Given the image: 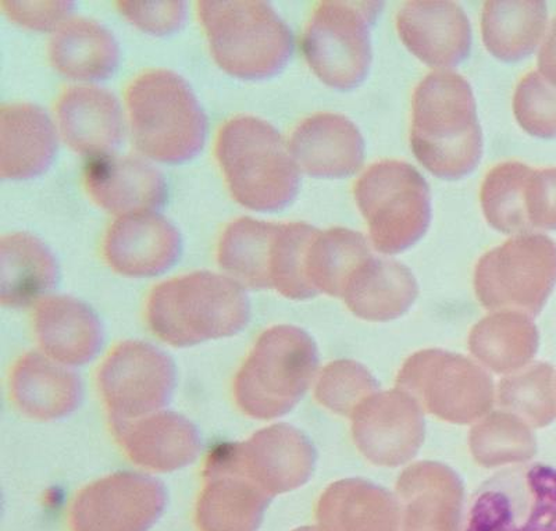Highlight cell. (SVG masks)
I'll return each mask as SVG.
<instances>
[{
	"mask_svg": "<svg viewBox=\"0 0 556 531\" xmlns=\"http://www.w3.org/2000/svg\"><path fill=\"white\" fill-rule=\"evenodd\" d=\"M410 148L417 162L443 180H460L476 170L483 132L468 79L448 71L421 79L412 99Z\"/></svg>",
	"mask_w": 556,
	"mask_h": 531,
	"instance_id": "cell-1",
	"label": "cell"
},
{
	"mask_svg": "<svg viewBox=\"0 0 556 531\" xmlns=\"http://www.w3.org/2000/svg\"><path fill=\"white\" fill-rule=\"evenodd\" d=\"M149 329L174 349L240 334L251 320L245 288L226 275L193 271L157 285L149 292Z\"/></svg>",
	"mask_w": 556,
	"mask_h": 531,
	"instance_id": "cell-2",
	"label": "cell"
},
{
	"mask_svg": "<svg viewBox=\"0 0 556 531\" xmlns=\"http://www.w3.org/2000/svg\"><path fill=\"white\" fill-rule=\"evenodd\" d=\"M215 156L231 197L247 210L275 213L295 201L300 167L281 134L255 116H236L218 128Z\"/></svg>",
	"mask_w": 556,
	"mask_h": 531,
	"instance_id": "cell-3",
	"label": "cell"
},
{
	"mask_svg": "<svg viewBox=\"0 0 556 531\" xmlns=\"http://www.w3.org/2000/svg\"><path fill=\"white\" fill-rule=\"evenodd\" d=\"M134 146L152 161L180 165L205 147L207 117L180 74L151 68L138 74L126 91Z\"/></svg>",
	"mask_w": 556,
	"mask_h": 531,
	"instance_id": "cell-4",
	"label": "cell"
},
{
	"mask_svg": "<svg viewBox=\"0 0 556 531\" xmlns=\"http://www.w3.org/2000/svg\"><path fill=\"white\" fill-rule=\"evenodd\" d=\"M198 17L218 67L231 77L260 81L285 71L294 36L266 2L202 0Z\"/></svg>",
	"mask_w": 556,
	"mask_h": 531,
	"instance_id": "cell-5",
	"label": "cell"
},
{
	"mask_svg": "<svg viewBox=\"0 0 556 531\" xmlns=\"http://www.w3.org/2000/svg\"><path fill=\"white\" fill-rule=\"evenodd\" d=\"M312 367L304 331L288 326L266 330L237 371L232 394L238 409L260 420L286 414L304 391Z\"/></svg>",
	"mask_w": 556,
	"mask_h": 531,
	"instance_id": "cell-6",
	"label": "cell"
},
{
	"mask_svg": "<svg viewBox=\"0 0 556 531\" xmlns=\"http://www.w3.org/2000/svg\"><path fill=\"white\" fill-rule=\"evenodd\" d=\"M354 197L377 251L408 250L429 230V184L409 163H375L355 182Z\"/></svg>",
	"mask_w": 556,
	"mask_h": 531,
	"instance_id": "cell-7",
	"label": "cell"
},
{
	"mask_svg": "<svg viewBox=\"0 0 556 531\" xmlns=\"http://www.w3.org/2000/svg\"><path fill=\"white\" fill-rule=\"evenodd\" d=\"M380 2L317 4L307 23L302 51L316 77L337 91H351L367 78L371 64L370 27Z\"/></svg>",
	"mask_w": 556,
	"mask_h": 531,
	"instance_id": "cell-8",
	"label": "cell"
},
{
	"mask_svg": "<svg viewBox=\"0 0 556 531\" xmlns=\"http://www.w3.org/2000/svg\"><path fill=\"white\" fill-rule=\"evenodd\" d=\"M462 531H556V468L506 466L475 490Z\"/></svg>",
	"mask_w": 556,
	"mask_h": 531,
	"instance_id": "cell-9",
	"label": "cell"
},
{
	"mask_svg": "<svg viewBox=\"0 0 556 531\" xmlns=\"http://www.w3.org/2000/svg\"><path fill=\"white\" fill-rule=\"evenodd\" d=\"M172 356L147 341H123L99 366L97 385L109 421L134 420L163 410L177 387Z\"/></svg>",
	"mask_w": 556,
	"mask_h": 531,
	"instance_id": "cell-10",
	"label": "cell"
},
{
	"mask_svg": "<svg viewBox=\"0 0 556 531\" xmlns=\"http://www.w3.org/2000/svg\"><path fill=\"white\" fill-rule=\"evenodd\" d=\"M166 485L152 476L116 471L78 491L70 531H151L166 513Z\"/></svg>",
	"mask_w": 556,
	"mask_h": 531,
	"instance_id": "cell-11",
	"label": "cell"
},
{
	"mask_svg": "<svg viewBox=\"0 0 556 531\" xmlns=\"http://www.w3.org/2000/svg\"><path fill=\"white\" fill-rule=\"evenodd\" d=\"M556 280V245L543 235H520L480 261L476 287L486 305L539 307Z\"/></svg>",
	"mask_w": 556,
	"mask_h": 531,
	"instance_id": "cell-12",
	"label": "cell"
},
{
	"mask_svg": "<svg viewBox=\"0 0 556 531\" xmlns=\"http://www.w3.org/2000/svg\"><path fill=\"white\" fill-rule=\"evenodd\" d=\"M270 498L238 465L231 444L222 445L203 469L193 522L198 531H257Z\"/></svg>",
	"mask_w": 556,
	"mask_h": 531,
	"instance_id": "cell-13",
	"label": "cell"
},
{
	"mask_svg": "<svg viewBox=\"0 0 556 531\" xmlns=\"http://www.w3.org/2000/svg\"><path fill=\"white\" fill-rule=\"evenodd\" d=\"M102 252L108 266L130 279L163 275L180 260L178 228L156 213L123 216L108 228Z\"/></svg>",
	"mask_w": 556,
	"mask_h": 531,
	"instance_id": "cell-14",
	"label": "cell"
},
{
	"mask_svg": "<svg viewBox=\"0 0 556 531\" xmlns=\"http://www.w3.org/2000/svg\"><path fill=\"white\" fill-rule=\"evenodd\" d=\"M111 429L124 455L155 473L187 468L202 453L200 429L177 412L163 409L143 418L111 421Z\"/></svg>",
	"mask_w": 556,
	"mask_h": 531,
	"instance_id": "cell-15",
	"label": "cell"
},
{
	"mask_svg": "<svg viewBox=\"0 0 556 531\" xmlns=\"http://www.w3.org/2000/svg\"><path fill=\"white\" fill-rule=\"evenodd\" d=\"M396 29L402 43L427 66L446 71L469 58L473 36L469 18L458 3H405L396 16Z\"/></svg>",
	"mask_w": 556,
	"mask_h": 531,
	"instance_id": "cell-16",
	"label": "cell"
},
{
	"mask_svg": "<svg viewBox=\"0 0 556 531\" xmlns=\"http://www.w3.org/2000/svg\"><path fill=\"white\" fill-rule=\"evenodd\" d=\"M84 187L101 210L121 217L161 210L168 197L162 173L138 156L88 161Z\"/></svg>",
	"mask_w": 556,
	"mask_h": 531,
	"instance_id": "cell-17",
	"label": "cell"
},
{
	"mask_svg": "<svg viewBox=\"0 0 556 531\" xmlns=\"http://www.w3.org/2000/svg\"><path fill=\"white\" fill-rule=\"evenodd\" d=\"M288 148L307 176L346 178L364 166L366 146L359 128L337 113H316L292 131Z\"/></svg>",
	"mask_w": 556,
	"mask_h": 531,
	"instance_id": "cell-18",
	"label": "cell"
},
{
	"mask_svg": "<svg viewBox=\"0 0 556 531\" xmlns=\"http://www.w3.org/2000/svg\"><path fill=\"white\" fill-rule=\"evenodd\" d=\"M9 394L26 418L56 421L68 418L81 405L84 384L72 367L39 352L18 357L10 370Z\"/></svg>",
	"mask_w": 556,
	"mask_h": 531,
	"instance_id": "cell-19",
	"label": "cell"
},
{
	"mask_svg": "<svg viewBox=\"0 0 556 531\" xmlns=\"http://www.w3.org/2000/svg\"><path fill=\"white\" fill-rule=\"evenodd\" d=\"M34 334L42 354L68 367L96 359L104 342L101 317L86 302L68 295L39 301Z\"/></svg>",
	"mask_w": 556,
	"mask_h": 531,
	"instance_id": "cell-20",
	"label": "cell"
},
{
	"mask_svg": "<svg viewBox=\"0 0 556 531\" xmlns=\"http://www.w3.org/2000/svg\"><path fill=\"white\" fill-rule=\"evenodd\" d=\"M54 111L64 142L89 161L113 155L121 147L124 136L122 106L106 89L68 87L59 97Z\"/></svg>",
	"mask_w": 556,
	"mask_h": 531,
	"instance_id": "cell-21",
	"label": "cell"
},
{
	"mask_svg": "<svg viewBox=\"0 0 556 531\" xmlns=\"http://www.w3.org/2000/svg\"><path fill=\"white\" fill-rule=\"evenodd\" d=\"M58 134L51 117L33 103H10L0 109V176L31 180L52 166Z\"/></svg>",
	"mask_w": 556,
	"mask_h": 531,
	"instance_id": "cell-22",
	"label": "cell"
},
{
	"mask_svg": "<svg viewBox=\"0 0 556 531\" xmlns=\"http://www.w3.org/2000/svg\"><path fill=\"white\" fill-rule=\"evenodd\" d=\"M0 301L20 309L47 298L61 281L56 256L38 237L13 232L0 240Z\"/></svg>",
	"mask_w": 556,
	"mask_h": 531,
	"instance_id": "cell-23",
	"label": "cell"
},
{
	"mask_svg": "<svg viewBox=\"0 0 556 531\" xmlns=\"http://www.w3.org/2000/svg\"><path fill=\"white\" fill-rule=\"evenodd\" d=\"M231 448L241 469L270 496L300 484L309 464L304 440L285 426L261 430Z\"/></svg>",
	"mask_w": 556,
	"mask_h": 531,
	"instance_id": "cell-24",
	"label": "cell"
},
{
	"mask_svg": "<svg viewBox=\"0 0 556 531\" xmlns=\"http://www.w3.org/2000/svg\"><path fill=\"white\" fill-rule=\"evenodd\" d=\"M49 62L62 76L77 81H103L121 63L116 38L91 18H68L53 34L48 48Z\"/></svg>",
	"mask_w": 556,
	"mask_h": 531,
	"instance_id": "cell-25",
	"label": "cell"
},
{
	"mask_svg": "<svg viewBox=\"0 0 556 531\" xmlns=\"http://www.w3.org/2000/svg\"><path fill=\"white\" fill-rule=\"evenodd\" d=\"M280 223L240 217L225 228L217 244V263L243 288L269 290L273 250Z\"/></svg>",
	"mask_w": 556,
	"mask_h": 531,
	"instance_id": "cell-26",
	"label": "cell"
},
{
	"mask_svg": "<svg viewBox=\"0 0 556 531\" xmlns=\"http://www.w3.org/2000/svg\"><path fill=\"white\" fill-rule=\"evenodd\" d=\"M548 22L545 2H486L481 16V33L486 51L504 63L530 56L539 47Z\"/></svg>",
	"mask_w": 556,
	"mask_h": 531,
	"instance_id": "cell-27",
	"label": "cell"
},
{
	"mask_svg": "<svg viewBox=\"0 0 556 531\" xmlns=\"http://www.w3.org/2000/svg\"><path fill=\"white\" fill-rule=\"evenodd\" d=\"M366 238L350 228L317 231L306 257V276L312 290L340 294L348 273L370 257Z\"/></svg>",
	"mask_w": 556,
	"mask_h": 531,
	"instance_id": "cell-28",
	"label": "cell"
},
{
	"mask_svg": "<svg viewBox=\"0 0 556 531\" xmlns=\"http://www.w3.org/2000/svg\"><path fill=\"white\" fill-rule=\"evenodd\" d=\"M416 285L406 267L367 257L348 291V302L361 314L381 317L400 314L414 300Z\"/></svg>",
	"mask_w": 556,
	"mask_h": 531,
	"instance_id": "cell-29",
	"label": "cell"
},
{
	"mask_svg": "<svg viewBox=\"0 0 556 531\" xmlns=\"http://www.w3.org/2000/svg\"><path fill=\"white\" fill-rule=\"evenodd\" d=\"M531 167L521 162H504L491 168L481 186V210L490 227L504 235H528L525 188Z\"/></svg>",
	"mask_w": 556,
	"mask_h": 531,
	"instance_id": "cell-30",
	"label": "cell"
},
{
	"mask_svg": "<svg viewBox=\"0 0 556 531\" xmlns=\"http://www.w3.org/2000/svg\"><path fill=\"white\" fill-rule=\"evenodd\" d=\"M319 228L307 223H280L273 251L270 285L291 300H306L315 294L306 276L307 251Z\"/></svg>",
	"mask_w": 556,
	"mask_h": 531,
	"instance_id": "cell-31",
	"label": "cell"
},
{
	"mask_svg": "<svg viewBox=\"0 0 556 531\" xmlns=\"http://www.w3.org/2000/svg\"><path fill=\"white\" fill-rule=\"evenodd\" d=\"M513 106L516 122L526 132L541 140H556V88L539 72L520 79Z\"/></svg>",
	"mask_w": 556,
	"mask_h": 531,
	"instance_id": "cell-32",
	"label": "cell"
},
{
	"mask_svg": "<svg viewBox=\"0 0 556 531\" xmlns=\"http://www.w3.org/2000/svg\"><path fill=\"white\" fill-rule=\"evenodd\" d=\"M117 8L134 27L156 37L177 33L187 20L186 2H118Z\"/></svg>",
	"mask_w": 556,
	"mask_h": 531,
	"instance_id": "cell-33",
	"label": "cell"
},
{
	"mask_svg": "<svg viewBox=\"0 0 556 531\" xmlns=\"http://www.w3.org/2000/svg\"><path fill=\"white\" fill-rule=\"evenodd\" d=\"M530 230H556V167L531 168L525 188Z\"/></svg>",
	"mask_w": 556,
	"mask_h": 531,
	"instance_id": "cell-34",
	"label": "cell"
},
{
	"mask_svg": "<svg viewBox=\"0 0 556 531\" xmlns=\"http://www.w3.org/2000/svg\"><path fill=\"white\" fill-rule=\"evenodd\" d=\"M4 14L24 28L48 31L63 24L73 12L72 2H2Z\"/></svg>",
	"mask_w": 556,
	"mask_h": 531,
	"instance_id": "cell-35",
	"label": "cell"
},
{
	"mask_svg": "<svg viewBox=\"0 0 556 531\" xmlns=\"http://www.w3.org/2000/svg\"><path fill=\"white\" fill-rule=\"evenodd\" d=\"M539 73L556 88V17L551 23L547 37L539 53Z\"/></svg>",
	"mask_w": 556,
	"mask_h": 531,
	"instance_id": "cell-36",
	"label": "cell"
}]
</instances>
